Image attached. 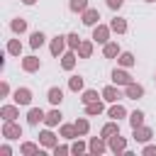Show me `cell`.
<instances>
[{"label":"cell","instance_id":"obj_1","mask_svg":"<svg viewBox=\"0 0 156 156\" xmlns=\"http://www.w3.org/2000/svg\"><path fill=\"white\" fill-rule=\"evenodd\" d=\"M2 136H5V139H17V136H22V127L15 124V119H5V124H2Z\"/></svg>","mask_w":156,"mask_h":156},{"label":"cell","instance_id":"obj_2","mask_svg":"<svg viewBox=\"0 0 156 156\" xmlns=\"http://www.w3.org/2000/svg\"><path fill=\"white\" fill-rule=\"evenodd\" d=\"M15 102L17 105H29L32 102V90L29 88H17L15 90Z\"/></svg>","mask_w":156,"mask_h":156},{"label":"cell","instance_id":"obj_3","mask_svg":"<svg viewBox=\"0 0 156 156\" xmlns=\"http://www.w3.org/2000/svg\"><path fill=\"white\" fill-rule=\"evenodd\" d=\"M124 93H127V98L136 100V98H141V95H144V88H141L139 83H127V85H124Z\"/></svg>","mask_w":156,"mask_h":156},{"label":"cell","instance_id":"obj_4","mask_svg":"<svg viewBox=\"0 0 156 156\" xmlns=\"http://www.w3.org/2000/svg\"><path fill=\"white\" fill-rule=\"evenodd\" d=\"M98 20H100V12H98V10H93V7H88V10L83 12V24H88V27H93V24H98Z\"/></svg>","mask_w":156,"mask_h":156},{"label":"cell","instance_id":"obj_5","mask_svg":"<svg viewBox=\"0 0 156 156\" xmlns=\"http://www.w3.org/2000/svg\"><path fill=\"white\" fill-rule=\"evenodd\" d=\"M107 37H110V29H107V27H102V24H98V27H95V32H93V39H95L98 44H107Z\"/></svg>","mask_w":156,"mask_h":156},{"label":"cell","instance_id":"obj_6","mask_svg":"<svg viewBox=\"0 0 156 156\" xmlns=\"http://www.w3.org/2000/svg\"><path fill=\"white\" fill-rule=\"evenodd\" d=\"M124 146H127V141H124V139L119 136V132L110 136V149H112L115 154H119V151H124Z\"/></svg>","mask_w":156,"mask_h":156},{"label":"cell","instance_id":"obj_7","mask_svg":"<svg viewBox=\"0 0 156 156\" xmlns=\"http://www.w3.org/2000/svg\"><path fill=\"white\" fill-rule=\"evenodd\" d=\"M41 66V61L37 58V56H27V58H22V68L27 71V73H32V71H37Z\"/></svg>","mask_w":156,"mask_h":156},{"label":"cell","instance_id":"obj_8","mask_svg":"<svg viewBox=\"0 0 156 156\" xmlns=\"http://www.w3.org/2000/svg\"><path fill=\"white\" fill-rule=\"evenodd\" d=\"M112 80L117 83V85H127V83H132V76L127 73V71H112Z\"/></svg>","mask_w":156,"mask_h":156},{"label":"cell","instance_id":"obj_9","mask_svg":"<svg viewBox=\"0 0 156 156\" xmlns=\"http://www.w3.org/2000/svg\"><path fill=\"white\" fill-rule=\"evenodd\" d=\"M44 117H46V115H44V112H41L39 107H32V110H29V115H27V122H29V124L34 127V124H39V122H41Z\"/></svg>","mask_w":156,"mask_h":156},{"label":"cell","instance_id":"obj_10","mask_svg":"<svg viewBox=\"0 0 156 156\" xmlns=\"http://www.w3.org/2000/svg\"><path fill=\"white\" fill-rule=\"evenodd\" d=\"M66 41H68L66 37H54V41H51V54H54V56H58V54L63 51Z\"/></svg>","mask_w":156,"mask_h":156},{"label":"cell","instance_id":"obj_11","mask_svg":"<svg viewBox=\"0 0 156 156\" xmlns=\"http://www.w3.org/2000/svg\"><path fill=\"white\" fill-rule=\"evenodd\" d=\"M134 139L136 141H149L151 139V129L149 127H134Z\"/></svg>","mask_w":156,"mask_h":156},{"label":"cell","instance_id":"obj_12","mask_svg":"<svg viewBox=\"0 0 156 156\" xmlns=\"http://www.w3.org/2000/svg\"><path fill=\"white\" fill-rule=\"evenodd\" d=\"M110 29L117 32V34H124V32H127V22H124L122 17H115V20L110 22Z\"/></svg>","mask_w":156,"mask_h":156},{"label":"cell","instance_id":"obj_13","mask_svg":"<svg viewBox=\"0 0 156 156\" xmlns=\"http://www.w3.org/2000/svg\"><path fill=\"white\" fill-rule=\"evenodd\" d=\"M61 66H63L66 71H71V68L76 66V54H73V51H68V54H63V56H61Z\"/></svg>","mask_w":156,"mask_h":156},{"label":"cell","instance_id":"obj_14","mask_svg":"<svg viewBox=\"0 0 156 156\" xmlns=\"http://www.w3.org/2000/svg\"><path fill=\"white\" fill-rule=\"evenodd\" d=\"M102 110H105V107H102V102H100V100H95V102H88V105H85V115H90V117H93V115H100Z\"/></svg>","mask_w":156,"mask_h":156},{"label":"cell","instance_id":"obj_15","mask_svg":"<svg viewBox=\"0 0 156 156\" xmlns=\"http://www.w3.org/2000/svg\"><path fill=\"white\" fill-rule=\"evenodd\" d=\"M0 117H2V119H15V117H17V107H15V105L0 107Z\"/></svg>","mask_w":156,"mask_h":156},{"label":"cell","instance_id":"obj_16","mask_svg":"<svg viewBox=\"0 0 156 156\" xmlns=\"http://www.w3.org/2000/svg\"><path fill=\"white\" fill-rule=\"evenodd\" d=\"M117 132H119V124H117V122H107V124L102 127V132H100V134H102L105 139H110V136H112V134H117Z\"/></svg>","mask_w":156,"mask_h":156},{"label":"cell","instance_id":"obj_17","mask_svg":"<svg viewBox=\"0 0 156 156\" xmlns=\"http://www.w3.org/2000/svg\"><path fill=\"white\" fill-rule=\"evenodd\" d=\"M102 98H105L107 102H117V98H119V93H117V88H112V85H107V88L102 90Z\"/></svg>","mask_w":156,"mask_h":156},{"label":"cell","instance_id":"obj_18","mask_svg":"<svg viewBox=\"0 0 156 156\" xmlns=\"http://www.w3.org/2000/svg\"><path fill=\"white\" fill-rule=\"evenodd\" d=\"M44 122H46L49 127H56V124L61 122V112H58V110H51V112L44 117Z\"/></svg>","mask_w":156,"mask_h":156},{"label":"cell","instance_id":"obj_19","mask_svg":"<svg viewBox=\"0 0 156 156\" xmlns=\"http://www.w3.org/2000/svg\"><path fill=\"white\" fill-rule=\"evenodd\" d=\"M129 124H132V129H134V127H141V124H144V112L134 110V112L129 115Z\"/></svg>","mask_w":156,"mask_h":156},{"label":"cell","instance_id":"obj_20","mask_svg":"<svg viewBox=\"0 0 156 156\" xmlns=\"http://www.w3.org/2000/svg\"><path fill=\"white\" fill-rule=\"evenodd\" d=\"M90 54H93V44H90V41H80V46H78V56H80V58H88Z\"/></svg>","mask_w":156,"mask_h":156},{"label":"cell","instance_id":"obj_21","mask_svg":"<svg viewBox=\"0 0 156 156\" xmlns=\"http://www.w3.org/2000/svg\"><path fill=\"white\" fill-rule=\"evenodd\" d=\"M61 100H63V93H61V88H51V90H49V102H51V105H58Z\"/></svg>","mask_w":156,"mask_h":156},{"label":"cell","instance_id":"obj_22","mask_svg":"<svg viewBox=\"0 0 156 156\" xmlns=\"http://www.w3.org/2000/svg\"><path fill=\"white\" fill-rule=\"evenodd\" d=\"M39 139H41V144H44V146H56V136H54L49 129H46V132H41V134H39Z\"/></svg>","mask_w":156,"mask_h":156},{"label":"cell","instance_id":"obj_23","mask_svg":"<svg viewBox=\"0 0 156 156\" xmlns=\"http://www.w3.org/2000/svg\"><path fill=\"white\" fill-rule=\"evenodd\" d=\"M20 151H22V154H27V156H34V154H41V151H39V146H37V144H32V141H24Z\"/></svg>","mask_w":156,"mask_h":156},{"label":"cell","instance_id":"obj_24","mask_svg":"<svg viewBox=\"0 0 156 156\" xmlns=\"http://www.w3.org/2000/svg\"><path fill=\"white\" fill-rule=\"evenodd\" d=\"M20 51H22V44H20L17 39H10V41H7V54H12V56H20Z\"/></svg>","mask_w":156,"mask_h":156},{"label":"cell","instance_id":"obj_25","mask_svg":"<svg viewBox=\"0 0 156 156\" xmlns=\"http://www.w3.org/2000/svg\"><path fill=\"white\" fill-rule=\"evenodd\" d=\"M73 127H76V134H88V129H90L88 119H76V122H73Z\"/></svg>","mask_w":156,"mask_h":156},{"label":"cell","instance_id":"obj_26","mask_svg":"<svg viewBox=\"0 0 156 156\" xmlns=\"http://www.w3.org/2000/svg\"><path fill=\"white\" fill-rule=\"evenodd\" d=\"M93 154H102L105 151V141L102 139H90V146H88Z\"/></svg>","mask_w":156,"mask_h":156},{"label":"cell","instance_id":"obj_27","mask_svg":"<svg viewBox=\"0 0 156 156\" xmlns=\"http://www.w3.org/2000/svg\"><path fill=\"white\" fill-rule=\"evenodd\" d=\"M29 44H32V49H39V46L44 44V34H41V32H34V34L29 37Z\"/></svg>","mask_w":156,"mask_h":156},{"label":"cell","instance_id":"obj_28","mask_svg":"<svg viewBox=\"0 0 156 156\" xmlns=\"http://www.w3.org/2000/svg\"><path fill=\"white\" fill-rule=\"evenodd\" d=\"M117 54H119V46H117L115 41H107V44H105V56L112 58V56H117Z\"/></svg>","mask_w":156,"mask_h":156},{"label":"cell","instance_id":"obj_29","mask_svg":"<svg viewBox=\"0 0 156 156\" xmlns=\"http://www.w3.org/2000/svg\"><path fill=\"white\" fill-rule=\"evenodd\" d=\"M107 115H110V117H112V119H119V117H124V115H127V112H124V107H122V105H112V107H110V112H107Z\"/></svg>","mask_w":156,"mask_h":156},{"label":"cell","instance_id":"obj_30","mask_svg":"<svg viewBox=\"0 0 156 156\" xmlns=\"http://www.w3.org/2000/svg\"><path fill=\"white\" fill-rule=\"evenodd\" d=\"M71 10L73 12H85L88 10V0H71Z\"/></svg>","mask_w":156,"mask_h":156},{"label":"cell","instance_id":"obj_31","mask_svg":"<svg viewBox=\"0 0 156 156\" xmlns=\"http://www.w3.org/2000/svg\"><path fill=\"white\" fill-rule=\"evenodd\" d=\"M68 88H71L73 93H78V90L83 88V78H80V76H73V78L68 80Z\"/></svg>","mask_w":156,"mask_h":156},{"label":"cell","instance_id":"obj_32","mask_svg":"<svg viewBox=\"0 0 156 156\" xmlns=\"http://www.w3.org/2000/svg\"><path fill=\"white\" fill-rule=\"evenodd\" d=\"M61 136H66V139L78 136V134H76V127H73V124H63V127H61Z\"/></svg>","mask_w":156,"mask_h":156},{"label":"cell","instance_id":"obj_33","mask_svg":"<svg viewBox=\"0 0 156 156\" xmlns=\"http://www.w3.org/2000/svg\"><path fill=\"white\" fill-rule=\"evenodd\" d=\"M24 29H27V22H24V20H20V17H17V20H12V32L22 34Z\"/></svg>","mask_w":156,"mask_h":156},{"label":"cell","instance_id":"obj_34","mask_svg":"<svg viewBox=\"0 0 156 156\" xmlns=\"http://www.w3.org/2000/svg\"><path fill=\"white\" fill-rule=\"evenodd\" d=\"M134 61H136V58H134L129 51H124V54L119 56V63H122V66H127V68H129V66H134Z\"/></svg>","mask_w":156,"mask_h":156},{"label":"cell","instance_id":"obj_35","mask_svg":"<svg viewBox=\"0 0 156 156\" xmlns=\"http://www.w3.org/2000/svg\"><path fill=\"white\" fill-rule=\"evenodd\" d=\"M80 100H83V102H85V105H88V102H95V100H98V93H95V90H85V93H83V98H80Z\"/></svg>","mask_w":156,"mask_h":156},{"label":"cell","instance_id":"obj_36","mask_svg":"<svg viewBox=\"0 0 156 156\" xmlns=\"http://www.w3.org/2000/svg\"><path fill=\"white\" fill-rule=\"evenodd\" d=\"M66 39H68V46H71V49H78V46H80V37H78V34H68Z\"/></svg>","mask_w":156,"mask_h":156},{"label":"cell","instance_id":"obj_37","mask_svg":"<svg viewBox=\"0 0 156 156\" xmlns=\"http://www.w3.org/2000/svg\"><path fill=\"white\" fill-rule=\"evenodd\" d=\"M83 151H85V144H83V141H76V144L71 146V154H83Z\"/></svg>","mask_w":156,"mask_h":156},{"label":"cell","instance_id":"obj_38","mask_svg":"<svg viewBox=\"0 0 156 156\" xmlns=\"http://www.w3.org/2000/svg\"><path fill=\"white\" fill-rule=\"evenodd\" d=\"M68 151H71L68 146H58V144L54 146V154H56V156H63V154H68Z\"/></svg>","mask_w":156,"mask_h":156},{"label":"cell","instance_id":"obj_39","mask_svg":"<svg viewBox=\"0 0 156 156\" xmlns=\"http://www.w3.org/2000/svg\"><path fill=\"white\" fill-rule=\"evenodd\" d=\"M122 2H124V0H107V7H110V10H119Z\"/></svg>","mask_w":156,"mask_h":156},{"label":"cell","instance_id":"obj_40","mask_svg":"<svg viewBox=\"0 0 156 156\" xmlns=\"http://www.w3.org/2000/svg\"><path fill=\"white\" fill-rule=\"evenodd\" d=\"M144 156H156V146H144Z\"/></svg>","mask_w":156,"mask_h":156},{"label":"cell","instance_id":"obj_41","mask_svg":"<svg viewBox=\"0 0 156 156\" xmlns=\"http://www.w3.org/2000/svg\"><path fill=\"white\" fill-rule=\"evenodd\" d=\"M7 93H10V85L2 83V85H0V95H7Z\"/></svg>","mask_w":156,"mask_h":156},{"label":"cell","instance_id":"obj_42","mask_svg":"<svg viewBox=\"0 0 156 156\" xmlns=\"http://www.w3.org/2000/svg\"><path fill=\"white\" fill-rule=\"evenodd\" d=\"M0 154H2V156H10V154H12V149H10V146H2V149H0Z\"/></svg>","mask_w":156,"mask_h":156},{"label":"cell","instance_id":"obj_43","mask_svg":"<svg viewBox=\"0 0 156 156\" xmlns=\"http://www.w3.org/2000/svg\"><path fill=\"white\" fill-rule=\"evenodd\" d=\"M22 2H24V5H34L37 0H22Z\"/></svg>","mask_w":156,"mask_h":156},{"label":"cell","instance_id":"obj_44","mask_svg":"<svg viewBox=\"0 0 156 156\" xmlns=\"http://www.w3.org/2000/svg\"><path fill=\"white\" fill-rule=\"evenodd\" d=\"M146 2H154V0H146Z\"/></svg>","mask_w":156,"mask_h":156}]
</instances>
